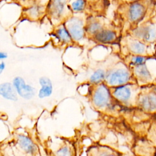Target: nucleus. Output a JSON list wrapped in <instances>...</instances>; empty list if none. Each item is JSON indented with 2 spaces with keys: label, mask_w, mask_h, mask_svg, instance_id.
<instances>
[{
  "label": "nucleus",
  "mask_w": 156,
  "mask_h": 156,
  "mask_svg": "<svg viewBox=\"0 0 156 156\" xmlns=\"http://www.w3.org/2000/svg\"><path fill=\"white\" fill-rule=\"evenodd\" d=\"M134 34L138 38L146 41H152L156 39V24L147 21L134 30Z\"/></svg>",
  "instance_id": "nucleus-2"
},
{
  "label": "nucleus",
  "mask_w": 156,
  "mask_h": 156,
  "mask_svg": "<svg viewBox=\"0 0 156 156\" xmlns=\"http://www.w3.org/2000/svg\"><path fill=\"white\" fill-rule=\"evenodd\" d=\"M56 155H71V151L69 149L66 147H63L60 148L59 150H58L56 152Z\"/></svg>",
  "instance_id": "nucleus-20"
},
{
  "label": "nucleus",
  "mask_w": 156,
  "mask_h": 156,
  "mask_svg": "<svg viewBox=\"0 0 156 156\" xmlns=\"http://www.w3.org/2000/svg\"><path fill=\"white\" fill-rule=\"evenodd\" d=\"M130 79L129 72L123 68L114 69L107 74L105 80L108 85L118 87L124 85Z\"/></svg>",
  "instance_id": "nucleus-1"
},
{
  "label": "nucleus",
  "mask_w": 156,
  "mask_h": 156,
  "mask_svg": "<svg viewBox=\"0 0 156 156\" xmlns=\"http://www.w3.org/2000/svg\"><path fill=\"white\" fill-rule=\"evenodd\" d=\"M18 143L20 147L28 154H34L37 151V147L33 141L26 136L18 135Z\"/></svg>",
  "instance_id": "nucleus-6"
},
{
  "label": "nucleus",
  "mask_w": 156,
  "mask_h": 156,
  "mask_svg": "<svg viewBox=\"0 0 156 156\" xmlns=\"http://www.w3.org/2000/svg\"><path fill=\"white\" fill-rule=\"evenodd\" d=\"M5 64H4V62H2L1 63V65H0V73H1L2 72V71L4 70V69L5 68Z\"/></svg>",
  "instance_id": "nucleus-22"
},
{
  "label": "nucleus",
  "mask_w": 156,
  "mask_h": 156,
  "mask_svg": "<svg viewBox=\"0 0 156 156\" xmlns=\"http://www.w3.org/2000/svg\"><path fill=\"white\" fill-rule=\"evenodd\" d=\"M146 58L144 57L137 55V56H134L132 58V63L135 65H138L144 63L145 62Z\"/></svg>",
  "instance_id": "nucleus-19"
},
{
  "label": "nucleus",
  "mask_w": 156,
  "mask_h": 156,
  "mask_svg": "<svg viewBox=\"0 0 156 156\" xmlns=\"http://www.w3.org/2000/svg\"><path fill=\"white\" fill-rule=\"evenodd\" d=\"M85 5L84 0H76L71 4L72 9L75 12H80L83 10Z\"/></svg>",
  "instance_id": "nucleus-18"
},
{
  "label": "nucleus",
  "mask_w": 156,
  "mask_h": 156,
  "mask_svg": "<svg viewBox=\"0 0 156 156\" xmlns=\"http://www.w3.org/2000/svg\"><path fill=\"white\" fill-rule=\"evenodd\" d=\"M135 73L138 77L143 79H148L149 78H151V74L146 66L144 63L136 65L135 68Z\"/></svg>",
  "instance_id": "nucleus-14"
},
{
  "label": "nucleus",
  "mask_w": 156,
  "mask_h": 156,
  "mask_svg": "<svg viewBox=\"0 0 156 156\" xmlns=\"http://www.w3.org/2000/svg\"><path fill=\"white\" fill-rule=\"evenodd\" d=\"M16 90L14 86L13 87L10 83L6 82L0 85V93L5 99L16 101L17 100Z\"/></svg>",
  "instance_id": "nucleus-9"
},
{
  "label": "nucleus",
  "mask_w": 156,
  "mask_h": 156,
  "mask_svg": "<svg viewBox=\"0 0 156 156\" xmlns=\"http://www.w3.org/2000/svg\"><path fill=\"white\" fill-rule=\"evenodd\" d=\"M94 37L99 43H108L115 41L116 39V34L110 30L101 29L94 35Z\"/></svg>",
  "instance_id": "nucleus-7"
},
{
  "label": "nucleus",
  "mask_w": 156,
  "mask_h": 156,
  "mask_svg": "<svg viewBox=\"0 0 156 156\" xmlns=\"http://www.w3.org/2000/svg\"><path fill=\"white\" fill-rule=\"evenodd\" d=\"M155 2H156V0H155Z\"/></svg>",
  "instance_id": "nucleus-23"
},
{
  "label": "nucleus",
  "mask_w": 156,
  "mask_h": 156,
  "mask_svg": "<svg viewBox=\"0 0 156 156\" xmlns=\"http://www.w3.org/2000/svg\"><path fill=\"white\" fill-rule=\"evenodd\" d=\"M40 83L41 88L39 91L38 96L40 98H43L49 96L52 91V86L51 82L48 77H41Z\"/></svg>",
  "instance_id": "nucleus-10"
},
{
  "label": "nucleus",
  "mask_w": 156,
  "mask_h": 156,
  "mask_svg": "<svg viewBox=\"0 0 156 156\" xmlns=\"http://www.w3.org/2000/svg\"><path fill=\"white\" fill-rule=\"evenodd\" d=\"M141 106L147 111H153L156 109V96L152 94L146 95L140 100Z\"/></svg>",
  "instance_id": "nucleus-11"
},
{
  "label": "nucleus",
  "mask_w": 156,
  "mask_h": 156,
  "mask_svg": "<svg viewBox=\"0 0 156 156\" xmlns=\"http://www.w3.org/2000/svg\"><path fill=\"white\" fill-rule=\"evenodd\" d=\"M74 40L78 41L84 35L83 23L78 19H73L68 21L65 26Z\"/></svg>",
  "instance_id": "nucleus-5"
},
{
  "label": "nucleus",
  "mask_w": 156,
  "mask_h": 156,
  "mask_svg": "<svg viewBox=\"0 0 156 156\" xmlns=\"http://www.w3.org/2000/svg\"><path fill=\"white\" fill-rule=\"evenodd\" d=\"M110 100V92L107 86L100 84L95 90L93 95V102L98 108L105 107Z\"/></svg>",
  "instance_id": "nucleus-3"
},
{
  "label": "nucleus",
  "mask_w": 156,
  "mask_h": 156,
  "mask_svg": "<svg viewBox=\"0 0 156 156\" xmlns=\"http://www.w3.org/2000/svg\"><path fill=\"white\" fill-rule=\"evenodd\" d=\"M7 57V54H6V53L2 52H0V58H1V59L5 58Z\"/></svg>",
  "instance_id": "nucleus-21"
},
{
  "label": "nucleus",
  "mask_w": 156,
  "mask_h": 156,
  "mask_svg": "<svg viewBox=\"0 0 156 156\" xmlns=\"http://www.w3.org/2000/svg\"><path fill=\"white\" fill-rule=\"evenodd\" d=\"M129 48L133 53L137 54L143 53L146 49L144 44L137 40H134L130 42L129 44Z\"/></svg>",
  "instance_id": "nucleus-15"
},
{
  "label": "nucleus",
  "mask_w": 156,
  "mask_h": 156,
  "mask_svg": "<svg viewBox=\"0 0 156 156\" xmlns=\"http://www.w3.org/2000/svg\"><path fill=\"white\" fill-rule=\"evenodd\" d=\"M55 34L58 39L63 43H71L73 40L66 27L65 26L59 27L56 30Z\"/></svg>",
  "instance_id": "nucleus-12"
},
{
  "label": "nucleus",
  "mask_w": 156,
  "mask_h": 156,
  "mask_svg": "<svg viewBox=\"0 0 156 156\" xmlns=\"http://www.w3.org/2000/svg\"><path fill=\"white\" fill-rule=\"evenodd\" d=\"M13 83L16 92L24 99H31L35 94V88L29 85L26 84L24 79L20 77H15Z\"/></svg>",
  "instance_id": "nucleus-4"
},
{
  "label": "nucleus",
  "mask_w": 156,
  "mask_h": 156,
  "mask_svg": "<svg viewBox=\"0 0 156 156\" xmlns=\"http://www.w3.org/2000/svg\"><path fill=\"white\" fill-rule=\"evenodd\" d=\"M105 79V73L104 70L99 69L96 70L90 77V82L98 84Z\"/></svg>",
  "instance_id": "nucleus-16"
},
{
  "label": "nucleus",
  "mask_w": 156,
  "mask_h": 156,
  "mask_svg": "<svg viewBox=\"0 0 156 156\" xmlns=\"http://www.w3.org/2000/svg\"><path fill=\"white\" fill-rule=\"evenodd\" d=\"M101 30V25L99 22L96 21H91L87 27V32L89 34H93L94 35Z\"/></svg>",
  "instance_id": "nucleus-17"
},
{
  "label": "nucleus",
  "mask_w": 156,
  "mask_h": 156,
  "mask_svg": "<svg viewBox=\"0 0 156 156\" xmlns=\"http://www.w3.org/2000/svg\"><path fill=\"white\" fill-rule=\"evenodd\" d=\"M113 96L119 101L126 102L131 96V91L127 86L120 85L115 87L113 92Z\"/></svg>",
  "instance_id": "nucleus-8"
},
{
  "label": "nucleus",
  "mask_w": 156,
  "mask_h": 156,
  "mask_svg": "<svg viewBox=\"0 0 156 156\" xmlns=\"http://www.w3.org/2000/svg\"><path fill=\"white\" fill-rule=\"evenodd\" d=\"M65 0H54L51 6V11L54 17L58 18L64 9Z\"/></svg>",
  "instance_id": "nucleus-13"
}]
</instances>
